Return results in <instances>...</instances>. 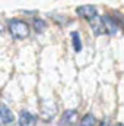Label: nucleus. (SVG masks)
Wrapping results in <instances>:
<instances>
[{"mask_svg": "<svg viewBox=\"0 0 124 126\" xmlns=\"http://www.w3.org/2000/svg\"><path fill=\"white\" fill-rule=\"evenodd\" d=\"M7 28H9L12 38H15V40H25L31 34V28H29L28 22H25L22 19H18V18L9 19L7 21Z\"/></svg>", "mask_w": 124, "mask_h": 126, "instance_id": "obj_1", "label": "nucleus"}, {"mask_svg": "<svg viewBox=\"0 0 124 126\" xmlns=\"http://www.w3.org/2000/svg\"><path fill=\"white\" fill-rule=\"evenodd\" d=\"M76 13H77V16L91 22L92 19H95L98 16V9L93 4H82V6L76 7Z\"/></svg>", "mask_w": 124, "mask_h": 126, "instance_id": "obj_2", "label": "nucleus"}, {"mask_svg": "<svg viewBox=\"0 0 124 126\" xmlns=\"http://www.w3.org/2000/svg\"><path fill=\"white\" fill-rule=\"evenodd\" d=\"M0 125L1 126H13L15 125V114L9 106L0 103Z\"/></svg>", "mask_w": 124, "mask_h": 126, "instance_id": "obj_3", "label": "nucleus"}, {"mask_svg": "<svg viewBox=\"0 0 124 126\" xmlns=\"http://www.w3.org/2000/svg\"><path fill=\"white\" fill-rule=\"evenodd\" d=\"M79 122V113L77 110L72 109V110H66L60 117V125L62 126H74Z\"/></svg>", "mask_w": 124, "mask_h": 126, "instance_id": "obj_4", "label": "nucleus"}, {"mask_svg": "<svg viewBox=\"0 0 124 126\" xmlns=\"http://www.w3.org/2000/svg\"><path fill=\"white\" fill-rule=\"evenodd\" d=\"M18 126H37V116L29 110H21L18 117Z\"/></svg>", "mask_w": 124, "mask_h": 126, "instance_id": "obj_5", "label": "nucleus"}, {"mask_svg": "<svg viewBox=\"0 0 124 126\" xmlns=\"http://www.w3.org/2000/svg\"><path fill=\"white\" fill-rule=\"evenodd\" d=\"M77 126H98V120H96V117L93 116L92 113H86L77 122Z\"/></svg>", "mask_w": 124, "mask_h": 126, "instance_id": "obj_6", "label": "nucleus"}, {"mask_svg": "<svg viewBox=\"0 0 124 126\" xmlns=\"http://www.w3.org/2000/svg\"><path fill=\"white\" fill-rule=\"evenodd\" d=\"M70 38H72V46H73V50H74L76 53H80L83 46H82V40H80L79 32L72 31V32H70Z\"/></svg>", "mask_w": 124, "mask_h": 126, "instance_id": "obj_7", "label": "nucleus"}, {"mask_svg": "<svg viewBox=\"0 0 124 126\" xmlns=\"http://www.w3.org/2000/svg\"><path fill=\"white\" fill-rule=\"evenodd\" d=\"M32 25H34L35 32H38V34H41V32H44L47 30V22H45L42 18H34Z\"/></svg>", "mask_w": 124, "mask_h": 126, "instance_id": "obj_8", "label": "nucleus"}, {"mask_svg": "<svg viewBox=\"0 0 124 126\" xmlns=\"http://www.w3.org/2000/svg\"><path fill=\"white\" fill-rule=\"evenodd\" d=\"M117 19V22H118V25L121 27V28H124V15H120L118 18H115Z\"/></svg>", "mask_w": 124, "mask_h": 126, "instance_id": "obj_9", "label": "nucleus"}, {"mask_svg": "<svg viewBox=\"0 0 124 126\" xmlns=\"http://www.w3.org/2000/svg\"><path fill=\"white\" fill-rule=\"evenodd\" d=\"M98 126H111V123H110L108 119H105V120H102V122H98Z\"/></svg>", "mask_w": 124, "mask_h": 126, "instance_id": "obj_10", "label": "nucleus"}, {"mask_svg": "<svg viewBox=\"0 0 124 126\" xmlns=\"http://www.w3.org/2000/svg\"><path fill=\"white\" fill-rule=\"evenodd\" d=\"M115 126H124V123H117Z\"/></svg>", "mask_w": 124, "mask_h": 126, "instance_id": "obj_11", "label": "nucleus"}, {"mask_svg": "<svg viewBox=\"0 0 124 126\" xmlns=\"http://www.w3.org/2000/svg\"><path fill=\"white\" fill-rule=\"evenodd\" d=\"M0 126H1V125H0Z\"/></svg>", "mask_w": 124, "mask_h": 126, "instance_id": "obj_12", "label": "nucleus"}]
</instances>
